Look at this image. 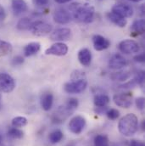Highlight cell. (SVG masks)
<instances>
[{"mask_svg": "<svg viewBox=\"0 0 145 146\" xmlns=\"http://www.w3.org/2000/svg\"><path fill=\"white\" fill-rule=\"evenodd\" d=\"M69 9L73 18L79 22L90 23L93 20L95 9L90 3H73L70 5Z\"/></svg>", "mask_w": 145, "mask_h": 146, "instance_id": "6da1fadb", "label": "cell"}, {"mask_svg": "<svg viewBox=\"0 0 145 146\" xmlns=\"http://www.w3.org/2000/svg\"><path fill=\"white\" fill-rule=\"evenodd\" d=\"M78 106H79V101L77 99L75 98L69 99L66 104L60 106L53 114L51 117L53 123L55 124L63 123L70 115H72L74 111L77 109Z\"/></svg>", "mask_w": 145, "mask_h": 146, "instance_id": "7a4b0ae2", "label": "cell"}, {"mask_svg": "<svg viewBox=\"0 0 145 146\" xmlns=\"http://www.w3.org/2000/svg\"><path fill=\"white\" fill-rule=\"evenodd\" d=\"M118 129L119 132L126 137H131L134 135L138 129V116L133 113H129L124 115L119 121Z\"/></svg>", "mask_w": 145, "mask_h": 146, "instance_id": "3957f363", "label": "cell"}, {"mask_svg": "<svg viewBox=\"0 0 145 146\" xmlns=\"http://www.w3.org/2000/svg\"><path fill=\"white\" fill-rule=\"evenodd\" d=\"M87 87V78H81V79H76L72 80L71 82H66L64 85V90L67 94H81L83 91L86 90Z\"/></svg>", "mask_w": 145, "mask_h": 146, "instance_id": "277c9868", "label": "cell"}, {"mask_svg": "<svg viewBox=\"0 0 145 146\" xmlns=\"http://www.w3.org/2000/svg\"><path fill=\"white\" fill-rule=\"evenodd\" d=\"M31 33L36 36H44L48 35L53 31V26L43 21H32L30 27Z\"/></svg>", "mask_w": 145, "mask_h": 146, "instance_id": "5b68a950", "label": "cell"}, {"mask_svg": "<svg viewBox=\"0 0 145 146\" xmlns=\"http://www.w3.org/2000/svg\"><path fill=\"white\" fill-rule=\"evenodd\" d=\"M15 88V79L7 73H0V92L11 93Z\"/></svg>", "mask_w": 145, "mask_h": 146, "instance_id": "8992f818", "label": "cell"}, {"mask_svg": "<svg viewBox=\"0 0 145 146\" xmlns=\"http://www.w3.org/2000/svg\"><path fill=\"white\" fill-rule=\"evenodd\" d=\"M119 49L125 54H136L139 51V44L132 39H126L119 43Z\"/></svg>", "mask_w": 145, "mask_h": 146, "instance_id": "52a82bcc", "label": "cell"}, {"mask_svg": "<svg viewBox=\"0 0 145 146\" xmlns=\"http://www.w3.org/2000/svg\"><path fill=\"white\" fill-rule=\"evenodd\" d=\"M115 104L121 108H129L132 104V93H120L116 94L113 97Z\"/></svg>", "mask_w": 145, "mask_h": 146, "instance_id": "ba28073f", "label": "cell"}, {"mask_svg": "<svg viewBox=\"0 0 145 146\" xmlns=\"http://www.w3.org/2000/svg\"><path fill=\"white\" fill-rule=\"evenodd\" d=\"M87 124L86 119L81 115H75L69 122V130L74 134H80Z\"/></svg>", "mask_w": 145, "mask_h": 146, "instance_id": "9c48e42d", "label": "cell"}, {"mask_svg": "<svg viewBox=\"0 0 145 146\" xmlns=\"http://www.w3.org/2000/svg\"><path fill=\"white\" fill-rule=\"evenodd\" d=\"M68 46L62 42H58L53 44L51 47L45 50L46 55H54V56H65L68 53Z\"/></svg>", "mask_w": 145, "mask_h": 146, "instance_id": "30bf717a", "label": "cell"}, {"mask_svg": "<svg viewBox=\"0 0 145 146\" xmlns=\"http://www.w3.org/2000/svg\"><path fill=\"white\" fill-rule=\"evenodd\" d=\"M111 12L115 15L123 17V18H130L133 15V9L131 5L126 3H117L112 7Z\"/></svg>", "mask_w": 145, "mask_h": 146, "instance_id": "8fae6325", "label": "cell"}, {"mask_svg": "<svg viewBox=\"0 0 145 146\" xmlns=\"http://www.w3.org/2000/svg\"><path fill=\"white\" fill-rule=\"evenodd\" d=\"M72 37V30L67 27H61L54 30L50 34V39L56 42H65Z\"/></svg>", "mask_w": 145, "mask_h": 146, "instance_id": "7c38bea8", "label": "cell"}, {"mask_svg": "<svg viewBox=\"0 0 145 146\" xmlns=\"http://www.w3.org/2000/svg\"><path fill=\"white\" fill-rule=\"evenodd\" d=\"M54 21L58 23V24H60V25H66V24H68L71 20H72V15L71 14L65 9H62V8H60V9H57L54 13Z\"/></svg>", "mask_w": 145, "mask_h": 146, "instance_id": "4fadbf2b", "label": "cell"}, {"mask_svg": "<svg viewBox=\"0 0 145 146\" xmlns=\"http://www.w3.org/2000/svg\"><path fill=\"white\" fill-rule=\"evenodd\" d=\"M127 60L122 56L121 54H113L109 60V68L114 70H120L126 66Z\"/></svg>", "mask_w": 145, "mask_h": 146, "instance_id": "5bb4252c", "label": "cell"}, {"mask_svg": "<svg viewBox=\"0 0 145 146\" xmlns=\"http://www.w3.org/2000/svg\"><path fill=\"white\" fill-rule=\"evenodd\" d=\"M93 48L97 51H103L110 46V41L104 36L96 34L93 36Z\"/></svg>", "mask_w": 145, "mask_h": 146, "instance_id": "9a60e30c", "label": "cell"}, {"mask_svg": "<svg viewBox=\"0 0 145 146\" xmlns=\"http://www.w3.org/2000/svg\"><path fill=\"white\" fill-rule=\"evenodd\" d=\"M77 58L81 65L83 66H89L92 62V53L87 48H83L79 50Z\"/></svg>", "mask_w": 145, "mask_h": 146, "instance_id": "2e32d148", "label": "cell"}, {"mask_svg": "<svg viewBox=\"0 0 145 146\" xmlns=\"http://www.w3.org/2000/svg\"><path fill=\"white\" fill-rule=\"evenodd\" d=\"M11 7L15 15L16 16L21 15L28 10V6L25 0H12Z\"/></svg>", "mask_w": 145, "mask_h": 146, "instance_id": "e0dca14e", "label": "cell"}, {"mask_svg": "<svg viewBox=\"0 0 145 146\" xmlns=\"http://www.w3.org/2000/svg\"><path fill=\"white\" fill-rule=\"evenodd\" d=\"M40 103L42 110L45 111H48L52 108L54 103V95L50 92H47L42 94L40 99Z\"/></svg>", "mask_w": 145, "mask_h": 146, "instance_id": "ac0fdd59", "label": "cell"}, {"mask_svg": "<svg viewBox=\"0 0 145 146\" xmlns=\"http://www.w3.org/2000/svg\"><path fill=\"white\" fill-rule=\"evenodd\" d=\"M41 49V44L38 42H32L24 47V55L26 57H31L36 54Z\"/></svg>", "mask_w": 145, "mask_h": 146, "instance_id": "d6986e66", "label": "cell"}, {"mask_svg": "<svg viewBox=\"0 0 145 146\" xmlns=\"http://www.w3.org/2000/svg\"><path fill=\"white\" fill-rule=\"evenodd\" d=\"M145 22L144 19H138L133 21V23L131 26V31L132 35L138 36L140 34H143L144 33Z\"/></svg>", "mask_w": 145, "mask_h": 146, "instance_id": "ffe728a7", "label": "cell"}, {"mask_svg": "<svg viewBox=\"0 0 145 146\" xmlns=\"http://www.w3.org/2000/svg\"><path fill=\"white\" fill-rule=\"evenodd\" d=\"M107 18L109 19V21H111L113 24H115V26L119 27H125L127 24V21L126 19L121 17L117 15H115L113 12H109L106 15Z\"/></svg>", "mask_w": 145, "mask_h": 146, "instance_id": "44dd1931", "label": "cell"}, {"mask_svg": "<svg viewBox=\"0 0 145 146\" xmlns=\"http://www.w3.org/2000/svg\"><path fill=\"white\" fill-rule=\"evenodd\" d=\"M110 99L109 97L105 94H96L94 96L93 103L96 107H104L107 106V105L109 103Z\"/></svg>", "mask_w": 145, "mask_h": 146, "instance_id": "7402d4cb", "label": "cell"}, {"mask_svg": "<svg viewBox=\"0 0 145 146\" xmlns=\"http://www.w3.org/2000/svg\"><path fill=\"white\" fill-rule=\"evenodd\" d=\"M131 76H132V72L129 71H119V72L112 73L110 75V78L113 81L126 82L128 79H130Z\"/></svg>", "mask_w": 145, "mask_h": 146, "instance_id": "603a6c76", "label": "cell"}, {"mask_svg": "<svg viewBox=\"0 0 145 146\" xmlns=\"http://www.w3.org/2000/svg\"><path fill=\"white\" fill-rule=\"evenodd\" d=\"M32 21L30 18L27 17H24L19 20V21L17 22L16 27L18 30L20 31H26V30H30V27L32 26Z\"/></svg>", "mask_w": 145, "mask_h": 146, "instance_id": "cb8c5ba5", "label": "cell"}, {"mask_svg": "<svg viewBox=\"0 0 145 146\" xmlns=\"http://www.w3.org/2000/svg\"><path fill=\"white\" fill-rule=\"evenodd\" d=\"M13 50V47L10 42L0 39V56H6L9 54Z\"/></svg>", "mask_w": 145, "mask_h": 146, "instance_id": "d4e9b609", "label": "cell"}, {"mask_svg": "<svg viewBox=\"0 0 145 146\" xmlns=\"http://www.w3.org/2000/svg\"><path fill=\"white\" fill-rule=\"evenodd\" d=\"M63 137H64L63 133L60 130L56 129V130H54V131H53V132H51L49 133L48 139H49L50 143H52V144H57V143H59V142H60L62 140Z\"/></svg>", "mask_w": 145, "mask_h": 146, "instance_id": "484cf974", "label": "cell"}, {"mask_svg": "<svg viewBox=\"0 0 145 146\" xmlns=\"http://www.w3.org/2000/svg\"><path fill=\"white\" fill-rule=\"evenodd\" d=\"M8 136L13 139H21L24 137V132L18 127H11L8 131Z\"/></svg>", "mask_w": 145, "mask_h": 146, "instance_id": "4316f807", "label": "cell"}, {"mask_svg": "<svg viewBox=\"0 0 145 146\" xmlns=\"http://www.w3.org/2000/svg\"><path fill=\"white\" fill-rule=\"evenodd\" d=\"M94 146H109V139L106 135L99 134L94 138Z\"/></svg>", "mask_w": 145, "mask_h": 146, "instance_id": "83f0119b", "label": "cell"}, {"mask_svg": "<svg viewBox=\"0 0 145 146\" xmlns=\"http://www.w3.org/2000/svg\"><path fill=\"white\" fill-rule=\"evenodd\" d=\"M28 121L24 116H16L12 119L11 124L14 127H23L27 124Z\"/></svg>", "mask_w": 145, "mask_h": 146, "instance_id": "f1b7e54d", "label": "cell"}, {"mask_svg": "<svg viewBox=\"0 0 145 146\" xmlns=\"http://www.w3.org/2000/svg\"><path fill=\"white\" fill-rule=\"evenodd\" d=\"M144 72L143 71H138L135 73L134 76H133V79L135 80V82H137L138 85L139 86H143L144 83Z\"/></svg>", "mask_w": 145, "mask_h": 146, "instance_id": "f546056e", "label": "cell"}, {"mask_svg": "<svg viewBox=\"0 0 145 146\" xmlns=\"http://www.w3.org/2000/svg\"><path fill=\"white\" fill-rule=\"evenodd\" d=\"M105 115H107V117L109 120H116L120 116V111L117 109L112 108V109L108 110Z\"/></svg>", "mask_w": 145, "mask_h": 146, "instance_id": "4dcf8cb0", "label": "cell"}, {"mask_svg": "<svg viewBox=\"0 0 145 146\" xmlns=\"http://www.w3.org/2000/svg\"><path fill=\"white\" fill-rule=\"evenodd\" d=\"M25 62V60L22 56L21 55H17L15 57H14L12 59V61H11V64L13 66H21L23 63Z\"/></svg>", "mask_w": 145, "mask_h": 146, "instance_id": "1f68e13d", "label": "cell"}, {"mask_svg": "<svg viewBox=\"0 0 145 146\" xmlns=\"http://www.w3.org/2000/svg\"><path fill=\"white\" fill-rule=\"evenodd\" d=\"M81 78H86V75L85 73L80 70H76L75 72H73L72 76H71V79L72 80H76V79H81Z\"/></svg>", "mask_w": 145, "mask_h": 146, "instance_id": "d6a6232c", "label": "cell"}, {"mask_svg": "<svg viewBox=\"0 0 145 146\" xmlns=\"http://www.w3.org/2000/svg\"><path fill=\"white\" fill-rule=\"evenodd\" d=\"M135 104L137 108L140 110H143L144 109V104H145V100L144 97H138L135 100Z\"/></svg>", "mask_w": 145, "mask_h": 146, "instance_id": "836d02e7", "label": "cell"}, {"mask_svg": "<svg viewBox=\"0 0 145 146\" xmlns=\"http://www.w3.org/2000/svg\"><path fill=\"white\" fill-rule=\"evenodd\" d=\"M108 110H109L108 106H104V107H95V109H94V112H95L96 114H98V115H105Z\"/></svg>", "mask_w": 145, "mask_h": 146, "instance_id": "e575fe53", "label": "cell"}, {"mask_svg": "<svg viewBox=\"0 0 145 146\" xmlns=\"http://www.w3.org/2000/svg\"><path fill=\"white\" fill-rule=\"evenodd\" d=\"M49 0H33V3L37 7H45L48 4Z\"/></svg>", "mask_w": 145, "mask_h": 146, "instance_id": "d590c367", "label": "cell"}, {"mask_svg": "<svg viewBox=\"0 0 145 146\" xmlns=\"http://www.w3.org/2000/svg\"><path fill=\"white\" fill-rule=\"evenodd\" d=\"M133 60H134L136 62L144 63V53H141V54H137L136 56H134Z\"/></svg>", "mask_w": 145, "mask_h": 146, "instance_id": "8d00e7d4", "label": "cell"}, {"mask_svg": "<svg viewBox=\"0 0 145 146\" xmlns=\"http://www.w3.org/2000/svg\"><path fill=\"white\" fill-rule=\"evenodd\" d=\"M5 18H6V11L4 8L0 4V21H4Z\"/></svg>", "mask_w": 145, "mask_h": 146, "instance_id": "74e56055", "label": "cell"}, {"mask_svg": "<svg viewBox=\"0 0 145 146\" xmlns=\"http://www.w3.org/2000/svg\"><path fill=\"white\" fill-rule=\"evenodd\" d=\"M129 146H145L144 143L140 141V140H135V139H132L131 140L130 142V145Z\"/></svg>", "mask_w": 145, "mask_h": 146, "instance_id": "f35d334b", "label": "cell"}, {"mask_svg": "<svg viewBox=\"0 0 145 146\" xmlns=\"http://www.w3.org/2000/svg\"><path fill=\"white\" fill-rule=\"evenodd\" d=\"M54 1L58 3H68L72 0H54Z\"/></svg>", "mask_w": 145, "mask_h": 146, "instance_id": "ab89813d", "label": "cell"}, {"mask_svg": "<svg viewBox=\"0 0 145 146\" xmlns=\"http://www.w3.org/2000/svg\"><path fill=\"white\" fill-rule=\"evenodd\" d=\"M66 146H76V145H75V141H71L70 143H68Z\"/></svg>", "mask_w": 145, "mask_h": 146, "instance_id": "60d3db41", "label": "cell"}, {"mask_svg": "<svg viewBox=\"0 0 145 146\" xmlns=\"http://www.w3.org/2000/svg\"><path fill=\"white\" fill-rule=\"evenodd\" d=\"M129 1H131V2H133V3H138V2H140V1H143V0H129Z\"/></svg>", "mask_w": 145, "mask_h": 146, "instance_id": "b9f144b4", "label": "cell"}, {"mask_svg": "<svg viewBox=\"0 0 145 146\" xmlns=\"http://www.w3.org/2000/svg\"><path fill=\"white\" fill-rule=\"evenodd\" d=\"M2 144V137L0 136V145Z\"/></svg>", "mask_w": 145, "mask_h": 146, "instance_id": "7bdbcfd3", "label": "cell"}, {"mask_svg": "<svg viewBox=\"0 0 145 146\" xmlns=\"http://www.w3.org/2000/svg\"><path fill=\"white\" fill-rule=\"evenodd\" d=\"M0 106H1V97H0Z\"/></svg>", "mask_w": 145, "mask_h": 146, "instance_id": "ee69618b", "label": "cell"}, {"mask_svg": "<svg viewBox=\"0 0 145 146\" xmlns=\"http://www.w3.org/2000/svg\"><path fill=\"white\" fill-rule=\"evenodd\" d=\"M100 1H101V0H100Z\"/></svg>", "mask_w": 145, "mask_h": 146, "instance_id": "f6af8a7d", "label": "cell"}]
</instances>
